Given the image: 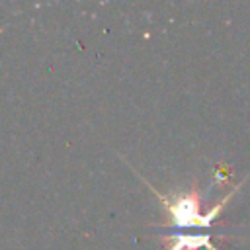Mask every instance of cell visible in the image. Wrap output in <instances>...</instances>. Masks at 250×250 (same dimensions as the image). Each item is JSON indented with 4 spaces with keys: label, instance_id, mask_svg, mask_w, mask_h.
<instances>
[{
    "label": "cell",
    "instance_id": "6da1fadb",
    "mask_svg": "<svg viewBox=\"0 0 250 250\" xmlns=\"http://www.w3.org/2000/svg\"><path fill=\"white\" fill-rule=\"evenodd\" d=\"M229 197H230V193L225 195V199L205 215L199 209L201 207V197H199L197 189H191V191H188V193H184L180 197H174L172 201L162 197V201H164V207L168 209L174 225H178V227H193V225H197V227H205L207 229L213 223V219L217 217V213L225 207Z\"/></svg>",
    "mask_w": 250,
    "mask_h": 250
}]
</instances>
